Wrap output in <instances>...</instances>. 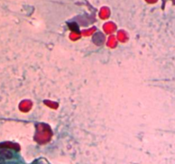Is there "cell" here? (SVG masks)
<instances>
[{
	"mask_svg": "<svg viewBox=\"0 0 175 164\" xmlns=\"http://www.w3.org/2000/svg\"><path fill=\"white\" fill-rule=\"evenodd\" d=\"M4 159H3L2 157H0V164H4Z\"/></svg>",
	"mask_w": 175,
	"mask_h": 164,
	"instance_id": "7a4b0ae2",
	"label": "cell"
},
{
	"mask_svg": "<svg viewBox=\"0 0 175 164\" xmlns=\"http://www.w3.org/2000/svg\"><path fill=\"white\" fill-rule=\"evenodd\" d=\"M0 157H2L3 159H11L13 154L8 149H2L0 151Z\"/></svg>",
	"mask_w": 175,
	"mask_h": 164,
	"instance_id": "6da1fadb",
	"label": "cell"
}]
</instances>
